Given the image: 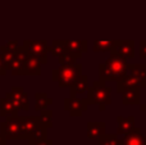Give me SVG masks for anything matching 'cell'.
Instances as JSON below:
<instances>
[{
	"label": "cell",
	"mask_w": 146,
	"mask_h": 145,
	"mask_svg": "<svg viewBox=\"0 0 146 145\" xmlns=\"http://www.w3.org/2000/svg\"><path fill=\"white\" fill-rule=\"evenodd\" d=\"M127 74L139 78L140 81L146 82V64L142 63H129L127 64Z\"/></svg>",
	"instance_id": "ffe728a7"
},
{
	"label": "cell",
	"mask_w": 146,
	"mask_h": 145,
	"mask_svg": "<svg viewBox=\"0 0 146 145\" xmlns=\"http://www.w3.org/2000/svg\"><path fill=\"white\" fill-rule=\"evenodd\" d=\"M88 87V76L87 74H81L76 82L69 87V98H77L78 94H83V92H87Z\"/></svg>",
	"instance_id": "5bb4252c"
},
{
	"label": "cell",
	"mask_w": 146,
	"mask_h": 145,
	"mask_svg": "<svg viewBox=\"0 0 146 145\" xmlns=\"http://www.w3.org/2000/svg\"><path fill=\"white\" fill-rule=\"evenodd\" d=\"M7 72H8L7 64H5V62H4V59H3L1 54H0V76H5V74H7Z\"/></svg>",
	"instance_id": "f546056e"
},
{
	"label": "cell",
	"mask_w": 146,
	"mask_h": 145,
	"mask_svg": "<svg viewBox=\"0 0 146 145\" xmlns=\"http://www.w3.org/2000/svg\"><path fill=\"white\" fill-rule=\"evenodd\" d=\"M145 145H146V143H145Z\"/></svg>",
	"instance_id": "e575fe53"
},
{
	"label": "cell",
	"mask_w": 146,
	"mask_h": 145,
	"mask_svg": "<svg viewBox=\"0 0 146 145\" xmlns=\"http://www.w3.org/2000/svg\"><path fill=\"white\" fill-rule=\"evenodd\" d=\"M28 55H30V53L27 49L23 45H19L15 55L7 63V69L12 72V74H14V76H22L23 64H25V61L27 59Z\"/></svg>",
	"instance_id": "52a82bcc"
},
{
	"label": "cell",
	"mask_w": 146,
	"mask_h": 145,
	"mask_svg": "<svg viewBox=\"0 0 146 145\" xmlns=\"http://www.w3.org/2000/svg\"><path fill=\"white\" fill-rule=\"evenodd\" d=\"M140 109H141L146 116V103H141V104H140Z\"/></svg>",
	"instance_id": "4dcf8cb0"
},
{
	"label": "cell",
	"mask_w": 146,
	"mask_h": 145,
	"mask_svg": "<svg viewBox=\"0 0 146 145\" xmlns=\"http://www.w3.org/2000/svg\"><path fill=\"white\" fill-rule=\"evenodd\" d=\"M81 74H82L81 63H76L73 66H60L53 71V81H55L59 87H71Z\"/></svg>",
	"instance_id": "3957f363"
},
{
	"label": "cell",
	"mask_w": 146,
	"mask_h": 145,
	"mask_svg": "<svg viewBox=\"0 0 146 145\" xmlns=\"http://www.w3.org/2000/svg\"><path fill=\"white\" fill-rule=\"evenodd\" d=\"M145 86H146V82L140 81L139 78L131 76V74H126L121 81L117 82V91H118L119 94H122V92L126 91V90L141 89V87H145Z\"/></svg>",
	"instance_id": "30bf717a"
},
{
	"label": "cell",
	"mask_w": 146,
	"mask_h": 145,
	"mask_svg": "<svg viewBox=\"0 0 146 145\" xmlns=\"http://www.w3.org/2000/svg\"><path fill=\"white\" fill-rule=\"evenodd\" d=\"M64 46H66L67 51H69L76 59H80L82 54L88 50V43L86 40H67L64 41Z\"/></svg>",
	"instance_id": "8fae6325"
},
{
	"label": "cell",
	"mask_w": 146,
	"mask_h": 145,
	"mask_svg": "<svg viewBox=\"0 0 146 145\" xmlns=\"http://www.w3.org/2000/svg\"><path fill=\"white\" fill-rule=\"evenodd\" d=\"M119 145H145V136L140 127H135L129 134L119 139Z\"/></svg>",
	"instance_id": "4fadbf2b"
},
{
	"label": "cell",
	"mask_w": 146,
	"mask_h": 145,
	"mask_svg": "<svg viewBox=\"0 0 146 145\" xmlns=\"http://www.w3.org/2000/svg\"><path fill=\"white\" fill-rule=\"evenodd\" d=\"M26 49L28 50V53L31 55H33L35 58H37L40 61L41 64H46L48 63V43L44 40H36V41H30L26 40L22 44Z\"/></svg>",
	"instance_id": "8992f818"
},
{
	"label": "cell",
	"mask_w": 146,
	"mask_h": 145,
	"mask_svg": "<svg viewBox=\"0 0 146 145\" xmlns=\"http://www.w3.org/2000/svg\"><path fill=\"white\" fill-rule=\"evenodd\" d=\"M87 102L88 104L99 105V109L103 112L106 105L111 103V89L105 85L104 81H95L87 90Z\"/></svg>",
	"instance_id": "7a4b0ae2"
},
{
	"label": "cell",
	"mask_w": 146,
	"mask_h": 145,
	"mask_svg": "<svg viewBox=\"0 0 146 145\" xmlns=\"http://www.w3.org/2000/svg\"><path fill=\"white\" fill-rule=\"evenodd\" d=\"M145 64H146V59H145Z\"/></svg>",
	"instance_id": "836d02e7"
},
{
	"label": "cell",
	"mask_w": 146,
	"mask_h": 145,
	"mask_svg": "<svg viewBox=\"0 0 146 145\" xmlns=\"http://www.w3.org/2000/svg\"><path fill=\"white\" fill-rule=\"evenodd\" d=\"M145 143H146V130H145Z\"/></svg>",
	"instance_id": "d6a6232c"
},
{
	"label": "cell",
	"mask_w": 146,
	"mask_h": 145,
	"mask_svg": "<svg viewBox=\"0 0 146 145\" xmlns=\"http://www.w3.org/2000/svg\"><path fill=\"white\" fill-rule=\"evenodd\" d=\"M0 135L5 140H19V116L7 117L0 123Z\"/></svg>",
	"instance_id": "277c9868"
},
{
	"label": "cell",
	"mask_w": 146,
	"mask_h": 145,
	"mask_svg": "<svg viewBox=\"0 0 146 145\" xmlns=\"http://www.w3.org/2000/svg\"><path fill=\"white\" fill-rule=\"evenodd\" d=\"M38 120H40V125L44 126L45 128L53 127V112L50 109H44L38 114Z\"/></svg>",
	"instance_id": "603a6c76"
},
{
	"label": "cell",
	"mask_w": 146,
	"mask_h": 145,
	"mask_svg": "<svg viewBox=\"0 0 146 145\" xmlns=\"http://www.w3.org/2000/svg\"><path fill=\"white\" fill-rule=\"evenodd\" d=\"M115 53L124 57L126 59L133 58L135 57V43L132 40H127V41L118 40V45H117Z\"/></svg>",
	"instance_id": "e0dca14e"
},
{
	"label": "cell",
	"mask_w": 146,
	"mask_h": 145,
	"mask_svg": "<svg viewBox=\"0 0 146 145\" xmlns=\"http://www.w3.org/2000/svg\"><path fill=\"white\" fill-rule=\"evenodd\" d=\"M127 59L117 53H111L104 63L99 64L100 81H121L127 74Z\"/></svg>",
	"instance_id": "6da1fadb"
},
{
	"label": "cell",
	"mask_w": 146,
	"mask_h": 145,
	"mask_svg": "<svg viewBox=\"0 0 146 145\" xmlns=\"http://www.w3.org/2000/svg\"><path fill=\"white\" fill-rule=\"evenodd\" d=\"M48 139V128H45L44 126H38L37 128H36V131L33 132L32 138L30 139V140L32 141H41V140H46ZM28 140V141H30Z\"/></svg>",
	"instance_id": "484cf974"
},
{
	"label": "cell",
	"mask_w": 146,
	"mask_h": 145,
	"mask_svg": "<svg viewBox=\"0 0 146 145\" xmlns=\"http://www.w3.org/2000/svg\"><path fill=\"white\" fill-rule=\"evenodd\" d=\"M51 103H53V99H50L46 92H36L35 94V110L37 112L46 109V107L50 105Z\"/></svg>",
	"instance_id": "7402d4cb"
},
{
	"label": "cell",
	"mask_w": 146,
	"mask_h": 145,
	"mask_svg": "<svg viewBox=\"0 0 146 145\" xmlns=\"http://www.w3.org/2000/svg\"><path fill=\"white\" fill-rule=\"evenodd\" d=\"M87 99H78V98H66L64 99V109L72 116V117H80L83 112L88 109Z\"/></svg>",
	"instance_id": "9c48e42d"
},
{
	"label": "cell",
	"mask_w": 146,
	"mask_h": 145,
	"mask_svg": "<svg viewBox=\"0 0 146 145\" xmlns=\"http://www.w3.org/2000/svg\"><path fill=\"white\" fill-rule=\"evenodd\" d=\"M141 92L140 89H129L122 92V103L124 105H137L141 104Z\"/></svg>",
	"instance_id": "ac0fdd59"
},
{
	"label": "cell",
	"mask_w": 146,
	"mask_h": 145,
	"mask_svg": "<svg viewBox=\"0 0 146 145\" xmlns=\"http://www.w3.org/2000/svg\"><path fill=\"white\" fill-rule=\"evenodd\" d=\"M38 126H40L38 116L19 117V140H30Z\"/></svg>",
	"instance_id": "5b68a950"
},
{
	"label": "cell",
	"mask_w": 146,
	"mask_h": 145,
	"mask_svg": "<svg viewBox=\"0 0 146 145\" xmlns=\"http://www.w3.org/2000/svg\"><path fill=\"white\" fill-rule=\"evenodd\" d=\"M58 61H59V63H60V66H73V64L77 63V62H76L77 59H76L69 51H66L64 54H62L58 58Z\"/></svg>",
	"instance_id": "4316f807"
},
{
	"label": "cell",
	"mask_w": 146,
	"mask_h": 145,
	"mask_svg": "<svg viewBox=\"0 0 146 145\" xmlns=\"http://www.w3.org/2000/svg\"><path fill=\"white\" fill-rule=\"evenodd\" d=\"M99 145H119V138L117 134H104L99 139Z\"/></svg>",
	"instance_id": "d4e9b609"
},
{
	"label": "cell",
	"mask_w": 146,
	"mask_h": 145,
	"mask_svg": "<svg viewBox=\"0 0 146 145\" xmlns=\"http://www.w3.org/2000/svg\"><path fill=\"white\" fill-rule=\"evenodd\" d=\"M140 58L146 59V41L142 40L140 43Z\"/></svg>",
	"instance_id": "f1b7e54d"
},
{
	"label": "cell",
	"mask_w": 146,
	"mask_h": 145,
	"mask_svg": "<svg viewBox=\"0 0 146 145\" xmlns=\"http://www.w3.org/2000/svg\"><path fill=\"white\" fill-rule=\"evenodd\" d=\"M105 134V122H88L87 123V138L90 140L100 139Z\"/></svg>",
	"instance_id": "d6986e66"
},
{
	"label": "cell",
	"mask_w": 146,
	"mask_h": 145,
	"mask_svg": "<svg viewBox=\"0 0 146 145\" xmlns=\"http://www.w3.org/2000/svg\"><path fill=\"white\" fill-rule=\"evenodd\" d=\"M118 41L114 40H96L92 44V51L94 53H104V51H109V53H115Z\"/></svg>",
	"instance_id": "2e32d148"
},
{
	"label": "cell",
	"mask_w": 146,
	"mask_h": 145,
	"mask_svg": "<svg viewBox=\"0 0 146 145\" xmlns=\"http://www.w3.org/2000/svg\"><path fill=\"white\" fill-rule=\"evenodd\" d=\"M5 96L15 105L18 110H25L27 112L30 109V104H28V96L25 92V89L22 86H14L12 87L9 92H7Z\"/></svg>",
	"instance_id": "ba28073f"
},
{
	"label": "cell",
	"mask_w": 146,
	"mask_h": 145,
	"mask_svg": "<svg viewBox=\"0 0 146 145\" xmlns=\"http://www.w3.org/2000/svg\"><path fill=\"white\" fill-rule=\"evenodd\" d=\"M48 50H49V53H51L53 55L59 58L62 54L66 53L67 49H66V46H64V41L56 40V41H53L51 45H48Z\"/></svg>",
	"instance_id": "cb8c5ba5"
},
{
	"label": "cell",
	"mask_w": 146,
	"mask_h": 145,
	"mask_svg": "<svg viewBox=\"0 0 146 145\" xmlns=\"http://www.w3.org/2000/svg\"><path fill=\"white\" fill-rule=\"evenodd\" d=\"M0 116H3V117L18 116V109L15 108V105L13 104L7 96L0 99Z\"/></svg>",
	"instance_id": "44dd1931"
},
{
	"label": "cell",
	"mask_w": 146,
	"mask_h": 145,
	"mask_svg": "<svg viewBox=\"0 0 146 145\" xmlns=\"http://www.w3.org/2000/svg\"><path fill=\"white\" fill-rule=\"evenodd\" d=\"M5 143H7V140H5V139L0 135V145H5Z\"/></svg>",
	"instance_id": "1f68e13d"
},
{
	"label": "cell",
	"mask_w": 146,
	"mask_h": 145,
	"mask_svg": "<svg viewBox=\"0 0 146 145\" xmlns=\"http://www.w3.org/2000/svg\"><path fill=\"white\" fill-rule=\"evenodd\" d=\"M26 145H53V141L49 140V139H46V140H41V141H32L30 140L28 141V144Z\"/></svg>",
	"instance_id": "83f0119b"
},
{
	"label": "cell",
	"mask_w": 146,
	"mask_h": 145,
	"mask_svg": "<svg viewBox=\"0 0 146 145\" xmlns=\"http://www.w3.org/2000/svg\"><path fill=\"white\" fill-rule=\"evenodd\" d=\"M117 135H127L135 128V117L133 116H128V117H123V116H118L117 117Z\"/></svg>",
	"instance_id": "9a60e30c"
},
{
	"label": "cell",
	"mask_w": 146,
	"mask_h": 145,
	"mask_svg": "<svg viewBox=\"0 0 146 145\" xmlns=\"http://www.w3.org/2000/svg\"><path fill=\"white\" fill-rule=\"evenodd\" d=\"M41 74V63L33 55H28L25 61L22 68V76H40Z\"/></svg>",
	"instance_id": "7c38bea8"
}]
</instances>
